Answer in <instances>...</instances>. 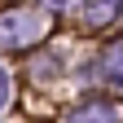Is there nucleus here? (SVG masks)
I'll return each mask as SVG.
<instances>
[{
	"instance_id": "1",
	"label": "nucleus",
	"mask_w": 123,
	"mask_h": 123,
	"mask_svg": "<svg viewBox=\"0 0 123 123\" xmlns=\"http://www.w3.org/2000/svg\"><path fill=\"white\" fill-rule=\"evenodd\" d=\"M75 123H114V114L110 110H88V114H79Z\"/></svg>"
},
{
	"instance_id": "2",
	"label": "nucleus",
	"mask_w": 123,
	"mask_h": 123,
	"mask_svg": "<svg viewBox=\"0 0 123 123\" xmlns=\"http://www.w3.org/2000/svg\"><path fill=\"white\" fill-rule=\"evenodd\" d=\"M5 97H9V75H5V66H0V105H5Z\"/></svg>"
}]
</instances>
